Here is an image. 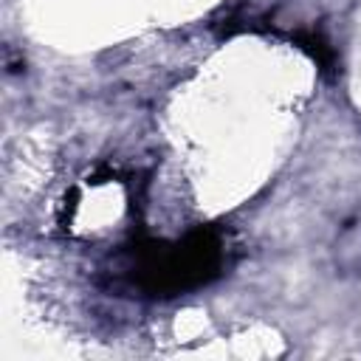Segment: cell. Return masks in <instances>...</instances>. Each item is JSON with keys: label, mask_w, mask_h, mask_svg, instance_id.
<instances>
[{"label": "cell", "mask_w": 361, "mask_h": 361, "mask_svg": "<svg viewBox=\"0 0 361 361\" xmlns=\"http://www.w3.org/2000/svg\"><path fill=\"white\" fill-rule=\"evenodd\" d=\"M333 262L341 274L361 271V209L344 220L333 243Z\"/></svg>", "instance_id": "cell-1"}]
</instances>
